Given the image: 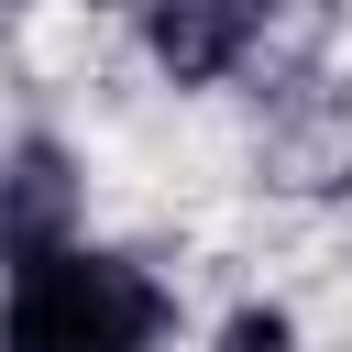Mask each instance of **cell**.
<instances>
[{"instance_id":"6da1fadb","label":"cell","mask_w":352,"mask_h":352,"mask_svg":"<svg viewBox=\"0 0 352 352\" xmlns=\"http://www.w3.org/2000/svg\"><path fill=\"white\" fill-rule=\"evenodd\" d=\"M165 341V286L121 253L44 242L11 264L0 297V352H154Z\"/></svg>"},{"instance_id":"7a4b0ae2","label":"cell","mask_w":352,"mask_h":352,"mask_svg":"<svg viewBox=\"0 0 352 352\" xmlns=\"http://www.w3.org/2000/svg\"><path fill=\"white\" fill-rule=\"evenodd\" d=\"M264 11L275 0H143V44H154V66L176 88H209V77H231L253 55Z\"/></svg>"},{"instance_id":"3957f363","label":"cell","mask_w":352,"mask_h":352,"mask_svg":"<svg viewBox=\"0 0 352 352\" xmlns=\"http://www.w3.org/2000/svg\"><path fill=\"white\" fill-rule=\"evenodd\" d=\"M44 242H66V154H55V143H22V154L0 165V253L22 264V253H44Z\"/></svg>"},{"instance_id":"277c9868","label":"cell","mask_w":352,"mask_h":352,"mask_svg":"<svg viewBox=\"0 0 352 352\" xmlns=\"http://www.w3.org/2000/svg\"><path fill=\"white\" fill-rule=\"evenodd\" d=\"M220 352H297V330H286L275 308H242V319L220 330Z\"/></svg>"}]
</instances>
